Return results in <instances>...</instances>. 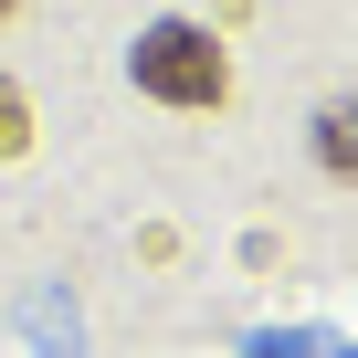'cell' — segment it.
<instances>
[{"label": "cell", "mask_w": 358, "mask_h": 358, "mask_svg": "<svg viewBox=\"0 0 358 358\" xmlns=\"http://www.w3.org/2000/svg\"><path fill=\"white\" fill-rule=\"evenodd\" d=\"M137 85L158 95V106H222V43L201 32V22H158L148 43H137Z\"/></svg>", "instance_id": "1"}, {"label": "cell", "mask_w": 358, "mask_h": 358, "mask_svg": "<svg viewBox=\"0 0 358 358\" xmlns=\"http://www.w3.org/2000/svg\"><path fill=\"white\" fill-rule=\"evenodd\" d=\"M316 158H327V169H337V179H358V95H348V106H327V116H316Z\"/></svg>", "instance_id": "2"}, {"label": "cell", "mask_w": 358, "mask_h": 358, "mask_svg": "<svg viewBox=\"0 0 358 358\" xmlns=\"http://www.w3.org/2000/svg\"><path fill=\"white\" fill-rule=\"evenodd\" d=\"M22 137H32V116H22V85H11V74H0V158H11Z\"/></svg>", "instance_id": "3"}, {"label": "cell", "mask_w": 358, "mask_h": 358, "mask_svg": "<svg viewBox=\"0 0 358 358\" xmlns=\"http://www.w3.org/2000/svg\"><path fill=\"white\" fill-rule=\"evenodd\" d=\"M0 11H11V0H0Z\"/></svg>", "instance_id": "4"}]
</instances>
